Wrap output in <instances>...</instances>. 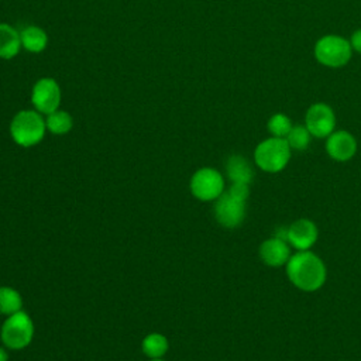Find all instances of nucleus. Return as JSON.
I'll return each mask as SVG.
<instances>
[{"instance_id": "obj_13", "label": "nucleus", "mask_w": 361, "mask_h": 361, "mask_svg": "<svg viewBox=\"0 0 361 361\" xmlns=\"http://www.w3.org/2000/svg\"><path fill=\"white\" fill-rule=\"evenodd\" d=\"M226 172L231 183H245L250 185L254 178V169L251 164L238 154L230 155L226 162Z\"/></svg>"}, {"instance_id": "obj_8", "label": "nucleus", "mask_w": 361, "mask_h": 361, "mask_svg": "<svg viewBox=\"0 0 361 361\" xmlns=\"http://www.w3.org/2000/svg\"><path fill=\"white\" fill-rule=\"evenodd\" d=\"M62 100V92L59 83L54 78L38 79L31 90V103L41 114H49L59 109Z\"/></svg>"}, {"instance_id": "obj_9", "label": "nucleus", "mask_w": 361, "mask_h": 361, "mask_svg": "<svg viewBox=\"0 0 361 361\" xmlns=\"http://www.w3.org/2000/svg\"><path fill=\"white\" fill-rule=\"evenodd\" d=\"M305 126L316 138H327L336 127V116L330 106L326 103L312 104L305 116Z\"/></svg>"}, {"instance_id": "obj_14", "label": "nucleus", "mask_w": 361, "mask_h": 361, "mask_svg": "<svg viewBox=\"0 0 361 361\" xmlns=\"http://www.w3.org/2000/svg\"><path fill=\"white\" fill-rule=\"evenodd\" d=\"M21 48L20 31L7 23H0V59H13Z\"/></svg>"}, {"instance_id": "obj_21", "label": "nucleus", "mask_w": 361, "mask_h": 361, "mask_svg": "<svg viewBox=\"0 0 361 361\" xmlns=\"http://www.w3.org/2000/svg\"><path fill=\"white\" fill-rule=\"evenodd\" d=\"M350 44H351V48L354 51H357L358 54H361V28L355 30L351 35V39H350Z\"/></svg>"}, {"instance_id": "obj_20", "label": "nucleus", "mask_w": 361, "mask_h": 361, "mask_svg": "<svg viewBox=\"0 0 361 361\" xmlns=\"http://www.w3.org/2000/svg\"><path fill=\"white\" fill-rule=\"evenodd\" d=\"M292 127L293 124L290 118L283 113H275L274 116L269 117L267 123L268 131L272 134V137H278V138H286Z\"/></svg>"}, {"instance_id": "obj_11", "label": "nucleus", "mask_w": 361, "mask_h": 361, "mask_svg": "<svg viewBox=\"0 0 361 361\" xmlns=\"http://www.w3.org/2000/svg\"><path fill=\"white\" fill-rule=\"evenodd\" d=\"M326 151L334 161L345 162L355 155L357 141L354 135L345 130L333 131L326 140Z\"/></svg>"}, {"instance_id": "obj_3", "label": "nucleus", "mask_w": 361, "mask_h": 361, "mask_svg": "<svg viewBox=\"0 0 361 361\" xmlns=\"http://www.w3.org/2000/svg\"><path fill=\"white\" fill-rule=\"evenodd\" d=\"M45 131V118L35 109L20 110L10 123V135L13 141L24 148L37 145L39 141H42Z\"/></svg>"}, {"instance_id": "obj_22", "label": "nucleus", "mask_w": 361, "mask_h": 361, "mask_svg": "<svg viewBox=\"0 0 361 361\" xmlns=\"http://www.w3.org/2000/svg\"><path fill=\"white\" fill-rule=\"evenodd\" d=\"M0 361H8V354L3 347H0Z\"/></svg>"}, {"instance_id": "obj_15", "label": "nucleus", "mask_w": 361, "mask_h": 361, "mask_svg": "<svg viewBox=\"0 0 361 361\" xmlns=\"http://www.w3.org/2000/svg\"><path fill=\"white\" fill-rule=\"evenodd\" d=\"M21 47L32 54L42 52L48 45V35L45 30L38 25H27L20 31Z\"/></svg>"}, {"instance_id": "obj_1", "label": "nucleus", "mask_w": 361, "mask_h": 361, "mask_svg": "<svg viewBox=\"0 0 361 361\" xmlns=\"http://www.w3.org/2000/svg\"><path fill=\"white\" fill-rule=\"evenodd\" d=\"M286 275L293 286L303 292L320 289L327 278L326 265L314 252L296 251L286 262Z\"/></svg>"}, {"instance_id": "obj_12", "label": "nucleus", "mask_w": 361, "mask_h": 361, "mask_svg": "<svg viewBox=\"0 0 361 361\" xmlns=\"http://www.w3.org/2000/svg\"><path fill=\"white\" fill-rule=\"evenodd\" d=\"M290 245L288 241L274 235L264 240L259 245V258L262 262L272 268L286 265L290 258Z\"/></svg>"}, {"instance_id": "obj_17", "label": "nucleus", "mask_w": 361, "mask_h": 361, "mask_svg": "<svg viewBox=\"0 0 361 361\" xmlns=\"http://www.w3.org/2000/svg\"><path fill=\"white\" fill-rule=\"evenodd\" d=\"M21 307V295L10 286H0V314L10 316L20 312Z\"/></svg>"}, {"instance_id": "obj_5", "label": "nucleus", "mask_w": 361, "mask_h": 361, "mask_svg": "<svg viewBox=\"0 0 361 361\" xmlns=\"http://www.w3.org/2000/svg\"><path fill=\"white\" fill-rule=\"evenodd\" d=\"M0 337L7 348L21 350L27 347L34 337V324L31 317L24 310L10 314L1 326Z\"/></svg>"}, {"instance_id": "obj_19", "label": "nucleus", "mask_w": 361, "mask_h": 361, "mask_svg": "<svg viewBox=\"0 0 361 361\" xmlns=\"http://www.w3.org/2000/svg\"><path fill=\"white\" fill-rule=\"evenodd\" d=\"M285 140L289 144L290 149L305 151L310 144L312 134L309 133L306 126H293Z\"/></svg>"}, {"instance_id": "obj_2", "label": "nucleus", "mask_w": 361, "mask_h": 361, "mask_svg": "<svg viewBox=\"0 0 361 361\" xmlns=\"http://www.w3.org/2000/svg\"><path fill=\"white\" fill-rule=\"evenodd\" d=\"M250 195V188L245 183H231L214 200V217L227 228L240 226L245 217V203Z\"/></svg>"}, {"instance_id": "obj_16", "label": "nucleus", "mask_w": 361, "mask_h": 361, "mask_svg": "<svg viewBox=\"0 0 361 361\" xmlns=\"http://www.w3.org/2000/svg\"><path fill=\"white\" fill-rule=\"evenodd\" d=\"M47 130L55 135H63L68 134L73 127V118L66 110H55L49 114H47L45 118Z\"/></svg>"}, {"instance_id": "obj_10", "label": "nucleus", "mask_w": 361, "mask_h": 361, "mask_svg": "<svg viewBox=\"0 0 361 361\" xmlns=\"http://www.w3.org/2000/svg\"><path fill=\"white\" fill-rule=\"evenodd\" d=\"M317 237V226L309 219H298L286 227V241L298 251L310 250Z\"/></svg>"}, {"instance_id": "obj_23", "label": "nucleus", "mask_w": 361, "mask_h": 361, "mask_svg": "<svg viewBox=\"0 0 361 361\" xmlns=\"http://www.w3.org/2000/svg\"><path fill=\"white\" fill-rule=\"evenodd\" d=\"M149 361H164V360L162 358H151Z\"/></svg>"}, {"instance_id": "obj_4", "label": "nucleus", "mask_w": 361, "mask_h": 361, "mask_svg": "<svg viewBox=\"0 0 361 361\" xmlns=\"http://www.w3.org/2000/svg\"><path fill=\"white\" fill-rule=\"evenodd\" d=\"M290 154L292 149L285 138L269 137L255 147L254 161L259 169L276 173L288 165Z\"/></svg>"}, {"instance_id": "obj_6", "label": "nucleus", "mask_w": 361, "mask_h": 361, "mask_svg": "<svg viewBox=\"0 0 361 361\" xmlns=\"http://www.w3.org/2000/svg\"><path fill=\"white\" fill-rule=\"evenodd\" d=\"M351 54L350 41L340 35H324L314 45V58L329 68L344 66L351 59Z\"/></svg>"}, {"instance_id": "obj_18", "label": "nucleus", "mask_w": 361, "mask_h": 361, "mask_svg": "<svg viewBox=\"0 0 361 361\" xmlns=\"http://www.w3.org/2000/svg\"><path fill=\"white\" fill-rule=\"evenodd\" d=\"M142 351L149 358H162V355L168 351V340L165 336L159 333H151L145 336L142 340Z\"/></svg>"}, {"instance_id": "obj_7", "label": "nucleus", "mask_w": 361, "mask_h": 361, "mask_svg": "<svg viewBox=\"0 0 361 361\" xmlns=\"http://www.w3.org/2000/svg\"><path fill=\"white\" fill-rule=\"evenodd\" d=\"M190 192L199 200H216L224 192V179L214 168H200L192 175Z\"/></svg>"}]
</instances>
